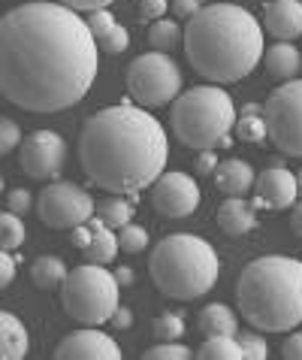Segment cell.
Returning <instances> with one entry per match:
<instances>
[{"label":"cell","instance_id":"ab89813d","mask_svg":"<svg viewBox=\"0 0 302 360\" xmlns=\"http://www.w3.org/2000/svg\"><path fill=\"white\" fill-rule=\"evenodd\" d=\"M0 282H4V288H9L13 285V278H15V266H18V261L13 257V252H4V257H0Z\"/></svg>","mask_w":302,"mask_h":360},{"label":"cell","instance_id":"2e32d148","mask_svg":"<svg viewBox=\"0 0 302 360\" xmlns=\"http://www.w3.org/2000/svg\"><path fill=\"white\" fill-rule=\"evenodd\" d=\"M218 227L227 236H245L257 227V206L245 197H227L218 206Z\"/></svg>","mask_w":302,"mask_h":360},{"label":"cell","instance_id":"4316f807","mask_svg":"<svg viewBox=\"0 0 302 360\" xmlns=\"http://www.w3.org/2000/svg\"><path fill=\"white\" fill-rule=\"evenodd\" d=\"M236 136L242 143H263L269 139V124H266V115L257 112V115H239L236 118Z\"/></svg>","mask_w":302,"mask_h":360},{"label":"cell","instance_id":"cb8c5ba5","mask_svg":"<svg viewBox=\"0 0 302 360\" xmlns=\"http://www.w3.org/2000/svg\"><path fill=\"white\" fill-rule=\"evenodd\" d=\"M197 357L203 360H239L245 357L239 345V336H227V333H215V336H206V342L199 345Z\"/></svg>","mask_w":302,"mask_h":360},{"label":"cell","instance_id":"7a4b0ae2","mask_svg":"<svg viewBox=\"0 0 302 360\" xmlns=\"http://www.w3.org/2000/svg\"><path fill=\"white\" fill-rule=\"evenodd\" d=\"M169 139L164 124L133 97L91 115L79 134V164L109 194H139L164 176Z\"/></svg>","mask_w":302,"mask_h":360},{"label":"cell","instance_id":"9a60e30c","mask_svg":"<svg viewBox=\"0 0 302 360\" xmlns=\"http://www.w3.org/2000/svg\"><path fill=\"white\" fill-rule=\"evenodd\" d=\"M263 25L266 34L284 39V43L302 37V0H272V4H266Z\"/></svg>","mask_w":302,"mask_h":360},{"label":"cell","instance_id":"9c48e42d","mask_svg":"<svg viewBox=\"0 0 302 360\" xmlns=\"http://www.w3.org/2000/svg\"><path fill=\"white\" fill-rule=\"evenodd\" d=\"M263 115L269 143L290 158H302V79H287L266 97Z\"/></svg>","mask_w":302,"mask_h":360},{"label":"cell","instance_id":"d4e9b609","mask_svg":"<svg viewBox=\"0 0 302 360\" xmlns=\"http://www.w3.org/2000/svg\"><path fill=\"white\" fill-rule=\"evenodd\" d=\"M181 39H185V34H181V25L176 18H157L148 27V46L155 52H173Z\"/></svg>","mask_w":302,"mask_h":360},{"label":"cell","instance_id":"484cf974","mask_svg":"<svg viewBox=\"0 0 302 360\" xmlns=\"http://www.w3.org/2000/svg\"><path fill=\"white\" fill-rule=\"evenodd\" d=\"M25 239H27V227L22 221V215L6 209L0 215V245H4V252H18L25 245Z\"/></svg>","mask_w":302,"mask_h":360},{"label":"cell","instance_id":"f546056e","mask_svg":"<svg viewBox=\"0 0 302 360\" xmlns=\"http://www.w3.org/2000/svg\"><path fill=\"white\" fill-rule=\"evenodd\" d=\"M239 345H242V352H245L248 360H266L269 357V345H266V339L254 333V330H239Z\"/></svg>","mask_w":302,"mask_h":360},{"label":"cell","instance_id":"d6a6232c","mask_svg":"<svg viewBox=\"0 0 302 360\" xmlns=\"http://www.w3.org/2000/svg\"><path fill=\"white\" fill-rule=\"evenodd\" d=\"M88 25H91V34H94L97 43H100V39L112 31L118 22H115V15L109 13V6H106V9H94V13H88Z\"/></svg>","mask_w":302,"mask_h":360},{"label":"cell","instance_id":"e0dca14e","mask_svg":"<svg viewBox=\"0 0 302 360\" xmlns=\"http://www.w3.org/2000/svg\"><path fill=\"white\" fill-rule=\"evenodd\" d=\"M215 185L221 194L227 197H242L248 194L251 188L257 185V173L248 161H239V158H230V161H221L215 169Z\"/></svg>","mask_w":302,"mask_h":360},{"label":"cell","instance_id":"bcb514c9","mask_svg":"<svg viewBox=\"0 0 302 360\" xmlns=\"http://www.w3.org/2000/svg\"><path fill=\"white\" fill-rule=\"evenodd\" d=\"M257 112H263L260 103H245V106H242V115H257Z\"/></svg>","mask_w":302,"mask_h":360},{"label":"cell","instance_id":"b9f144b4","mask_svg":"<svg viewBox=\"0 0 302 360\" xmlns=\"http://www.w3.org/2000/svg\"><path fill=\"white\" fill-rule=\"evenodd\" d=\"M70 243H73L79 252H85V248L91 245V227H88V224L73 227V230H70Z\"/></svg>","mask_w":302,"mask_h":360},{"label":"cell","instance_id":"d6986e66","mask_svg":"<svg viewBox=\"0 0 302 360\" xmlns=\"http://www.w3.org/2000/svg\"><path fill=\"white\" fill-rule=\"evenodd\" d=\"M30 348L27 327L22 324V318L13 312L0 315V357L4 360H22Z\"/></svg>","mask_w":302,"mask_h":360},{"label":"cell","instance_id":"5bb4252c","mask_svg":"<svg viewBox=\"0 0 302 360\" xmlns=\"http://www.w3.org/2000/svg\"><path fill=\"white\" fill-rule=\"evenodd\" d=\"M254 188H257V197L251 200V203L257 209H287V206H296V200H299L296 173H290V169L281 164L266 167L263 173L257 176Z\"/></svg>","mask_w":302,"mask_h":360},{"label":"cell","instance_id":"60d3db41","mask_svg":"<svg viewBox=\"0 0 302 360\" xmlns=\"http://www.w3.org/2000/svg\"><path fill=\"white\" fill-rule=\"evenodd\" d=\"M199 9H203V4H199V0H173L176 18H194Z\"/></svg>","mask_w":302,"mask_h":360},{"label":"cell","instance_id":"3957f363","mask_svg":"<svg viewBox=\"0 0 302 360\" xmlns=\"http://www.w3.org/2000/svg\"><path fill=\"white\" fill-rule=\"evenodd\" d=\"M185 55L197 76L211 85H230L254 73L266 55L263 27L245 6L211 4L188 18Z\"/></svg>","mask_w":302,"mask_h":360},{"label":"cell","instance_id":"d590c367","mask_svg":"<svg viewBox=\"0 0 302 360\" xmlns=\"http://www.w3.org/2000/svg\"><path fill=\"white\" fill-rule=\"evenodd\" d=\"M30 191L27 188H13V191L6 194V206H9V212H18V215H25L27 209H30Z\"/></svg>","mask_w":302,"mask_h":360},{"label":"cell","instance_id":"44dd1931","mask_svg":"<svg viewBox=\"0 0 302 360\" xmlns=\"http://www.w3.org/2000/svg\"><path fill=\"white\" fill-rule=\"evenodd\" d=\"M197 327L203 330L206 336H215V333H227V336H236L239 333V321H236V312L230 309L227 303H209L203 312L197 318Z\"/></svg>","mask_w":302,"mask_h":360},{"label":"cell","instance_id":"4dcf8cb0","mask_svg":"<svg viewBox=\"0 0 302 360\" xmlns=\"http://www.w3.org/2000/svg\"><path fill=\"white\" fill-rule=\"evenodd\" d=\"M188 357H194V352L181 342H157L155 348L145 352V360H188Z\"/></svg>","mask_w":302,"mask_h":360},{"label":"cell","instance_id":"4fadbf2b","mask_svg":"<svg viewBox=\"0 0 302 360\" xmlns=\"http://www.w3.org/2000/svg\"><path fill=\"white\" fill-rule=\"evenodd\" d=\"M58 360H118L121 348L109 333H103L100 327H79L73 333H67L55 348Z\"/></svg>","mask_w":302,"mask_h":360},{"label":"cell","instance_id":"603a6c76","mask_svg":"<svg viewBox=\"0 0 302 360\" xmlns=\"http://www.w3.org/2000/svg\"><path fill=\"white\" fill-rule=\"evenodd\" d=\"M97 218H103V224H109L112 230H121L124 224H130V218H133V200L121 197V194L100 200L97 203Z\"/></svg>","mask_w":302,"mask_h":360},{"label":"cell","instance_id":"1f68e13d","mask_svg":"<svg viewBox=\"0 0 302 360\" xmlns=\"http://www.w3.org/2000/svg\"><path fill=\"white\" fill-rule=\"evenodd\" d=\"M127 46H130V34H127L124 25H115L112 31H109L103 39H100V49H103V52H109V55L127 52Z\"/></svg>","mask_w":302,"mask_h":360},{"label":"cell","instance_id":"7bdbcfd3","mask_svg":"<svg viewBox=\"0 0 302 360\" xmlns=\"http://www.w3.org/2000/svg\"><path fill=\"white\" fill-rule=\"evenodd\" d=\"M112 324H115V330H127L130 324H133V309L118 306V312L112 315Z\"/></svg>","mask_w":302,"mask_h":360},{"label":"cell","instance_id":"8992f818","mask_svg":"<svg viewBox=\"0 0 302 360\" xmlns=\"http://www.w3.org/2000/svg\"><path fill=\"white\" fill-rule=\"evenodd\" d=\"M176 136L188 148L206 152V148H221V139L230 136L236 127V103L221 85H197L173 100L169 112Z\"/></svg>","mask_w":302,"mask_h":360},{"label":"cell","instance_id":"8fae6325","mask_svg":"<svg viewBox=\"0 0 302 360\" xmlns=\"http://www.w3.org/2000/svg\"><path fill=\"white\" fill-rule=\"evenodd\" d=\"M18 161H22V169L43 182V179H58L60 169H64L67 161V143L64 136L55 131H34L30 136H25L22 148H18Z\"/></svg>","mask_w":302,"mask_h":360},{"label":"cell","instance_id":"277c9868","mask_svg":"<svg viewBox=\"0 0 302 360\" xmlns=\"http://www.w3.org/2000/svg\"><path fill=\"white\" fill-rule=\"evenodd\" d=\"M239 312L263 333H287L302 324V261L263 255L251 261L236 288Z\"/></svg>","mask_w":302,"mask_h":360},{"label":"cell","instance_id":"83f0119b","mask_svg":"<svg viewBox=\"0 0 302 360\" xmlns=\"http://www.w3.org/2000/svg\"><path fill=\"white\" fill-rule=\"evenodd\" d=\"M151 333H155L157 342H178L185 336V321H181L178 312H164L151 321Z\"/></svg>","mask_w":302,"mask_h":360},{"label":"cell","instance_id":"7dc6e473","mask_svg":"<svg viewBox=\"0 0 302 360\" xmlns=\"http://www.w3.org/2000/svg\"><path fill=\"white\" fill-rule=\"evenodd\" d=\"M296 182H299V194H302V169H299V173H296Z\"/></svg>","mask_w":302,"mask_h":360},{"label":"cell","instance_id":"ba28073f","mask_svg":"<svg viewBox=\"0 0 302 360\" xmlns=\"http://www.w3.org/2000/svg\"><path fill=\"white\" fill-rule=\"evenodd\" d=\"M181 67L169 58V52H145L127 67V91L133 103L155 109L166 106L181 94Z\"/></svg>","mask_w":302,"mask_h":360},{"label":"cell","instance_id":"7c38bea8","mask_svg":"<svg viewBox=\"0 0 302 360\" xmlns=\"http://www.w3.org/2000/svg\"><path fill=\"white\" fill-rule=\"evenodd\" d=\"M151 206L166 218H188L199 206V185L194 176L169 169L151 185Z\"/></svg>","mask_w":302,"mask_h":360},{"label":"cell","instance_id":"7402d4cb","mask_svg":"<svg viewBox=\"0 0 302 360\" xmlns=\"http://www.w3.org/2000/svg\"><path fill=\"white\" fill-rule=\"evenodd\" d=\"M30 278H34V285L43 288V291H55L67 278V264L60 261L58 255H43L30 264Z\"/></svg>","mask_w":302,"mask_h":360},{"label":"cell","instance_id":"f35d334b","mask_svg":"<svg viewBox=\"0 0 302 360\" xmlns=\"http://www.w3.org/2000/svg\"><path fill=\"white\" fill-rule=\"evenodd\" d=\"M58 4L76 9V13H94V9H106L112 0H58Z\"/></svg>","mask_w":302,"mask_h":360},{"label":"cell","instance_id":"ac0fdd59","mask_svg":"<svg viewBox=\"0 0 302 360\" xmlns=\"http://www.w3.org/2000/svg\"><path fill=\"white\" fill-rule=\"evenodd\" d=\"M263 64H266V73L272 79H281V82H287V79H296V73L302 70V55H299V49L294 43H284V39H278L275 46L266 49Z\"/></svg>","mask_w":302,"mask_h":360},{"label":"cell","instance_id":"74e56055","mask_svg":"<svg viewBox=\"0 0 302 360\" xmlns=\"http://www.w3.org/2000/svg\"><path fill=\"white\" fill-rule=\"evenodd\" d=\"M281 354H284L287 360H302V330H296V333H290L284 339V345H281Z\"/></svg>","mask_w":302,"mask_h":360},{"label":"cell","instance_id":"f6af8a7d","mask_svg":"<svg viewBox=\"0 0 302 360\" xmlns=\"http://www.w3.org/2000/svg\"><path fill=\"white\" fill-rule=\"evenodd\" d=\"M290 227H294V233L302 239V200H296V206H294V218H290Z\"/></svg>","mask_w":302,"mask_h":360},{"label":"cell","instance_id":"e575fe53","mask_svg":"<svg viewBox=\"0 0 302 360\" xmlns=\"http://www.w3.org/2000/svg\"><path fill=\"white\" fill-rule=\"evenodd\" d=\"M166 6H173L169 0H139V15L145 22H157V18H166Z\"/></svg>","mask_w":302,"mask_h":360},{"label":"cell","instance_id":"30bf717a","mask_svg":"<svg viewBox=\"0 0 302 360\" xmlns=\"http://www.w3.org/2000/svg\"><path fill=\"white\" fill-rule=\"evenodd\" d=\"M39 221L52 230H73L79 224H88L97 215V203L91 194L76 182H52L43 188L37 200Z\"/></svg>","mask_w":302,"mask_h":360},{"label":"cell","instance_id":"52a82bcc","mask_svg":"<svg viewBox=\"0 0 302 360\" xmlns=\"http://www.w3.org/2000/svg\"><path fill=\"white\" fill-rule=\"evenodd\" d=\"M58 291H60L64 312L73 318L76 324H85V327L109 324L121 306L118 303L121 285H118L115 273L106 269V264H94V261L70 269L64 285H60Z\"/></svg>","mask_w":302,"mask_h":360},{"label":"cell","instance_id":"6da1fadb","mask_svg":"<svg viewBox=\"0 0 302 360\" xmlns=\"http://www.w3.org/2000/svg\"><path fill=\"white\" fill-rule=\"evenodd\" d=\"M100 43L88 18L58 0H30L0 22V88L27 112H60L97 79Z\"/></svg>","mask_w":302,"mask_h":360},{"label":"cell","instance_id":"f1b7e54d","mask_svg":"<svg viewBox=\"0 0 302 360\" xmlns=\"http://www.w3.org/2000/svg\"><path fill=\"white\" fill-rule=\"evenodd\" d=\"M118 243H121V252L139 255V252H145L148 248V230L130 221V224H124L118 230Z\"/></svg>","mask_w":302,"mask_h":360},{"label":"cell","instance_id":"5b68a950","mask_svg":"<svg viewBox=\"0 0 302 360\" xmlns=\"http://www.w3.org/2000/svg\"><path fill=\"white\" fill-rule=\"evenodd\" d=\"M151 282L169 300H197L218 285V252L197 233H169L155 245L148 261Z\"/></svg>","mask_w":302,"mask_h":360},{"label":"cell","instance_id":"8d00e7d4","mask_svg":"<svg viewBox=\"0 0 302 360\" xmlns=\"http://www.w3.org/2000/svg\"><path fill=\"white\" fill-rule=\"evenodd\" d=\"M218 164H221V161H218L215 148H206V152L197 155V173H199V176H215Z\"/></svg>","mask_w":302,"mask_h":360},{"label":"cell","instance_id":"ee69618b","mask_svg":"<svg viewBox=\"0 0 302 360\" xmlns=\"http://www.w3.org/2000/svg\"><path fill=\"white\" fill-rule=\"evenodd\" d=\"M115 278H118V285H121V288H130V285L136 282L133 266H115Z\"/></svg>","mask_w":302,"mask_h":360},{"label":"cell","instance_id":"ffe728a7","mask_svg":"<svg viewBox=\"0 0 302 360\" xmlns=\"http://www.w3.org/2000/svg\"><path fill=\"white\" fill-rule=\"evenodd\" d=\"M91 227V245L85 248V255H88V261H94V264H112L115 261V255L121 252V243H118V236H115V230L103 224V218H91L88 221Z\"/></svg>","mask_w":302,"mask_h":360},{"label":"cell","instance_id":"836d02e7","mask_svg":"<svg viewBox=\"0 0 302 360\" xmlns=\"http://www.w3.org/2000/svg\"><path fill=\"white\" fill-rule=\"evenodd\" d=\"M22 143H25V139H22L18 124L13 122V118H4V122H0V152L9 155V152H15Z\"/></svg>","mask_w":302,"mask_h":360}]
</instances>
